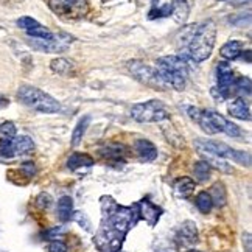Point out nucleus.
<instances>
[{
  "mask_svg": "<svg viewBox=\"0 0 252 252\" xmlns=\"http://www.w3.org/2000/svg\"><path fill=\"white\" fill-rule=\"evenodd\" d=\"M70 69H72V63L63 60V58L52 61V70L56 72V73H60V75H67L70 72Z\"/></svg>",
  "mask_w": 252,
  "mask_h": 252,
  "instance_id": "obj_28",
  "label": "nucleus"
},
{
  "mask_svg": "<svg viewBox=\"0 0 252 252\" xmlns=\"http://www.w3.org/2000/svg\"><path fill=\"white\" fill-rule=\"evenodd\" d=\"M123 147L120 145H112V147H107L105 149H102V154L107 159H119L123 154Z\"/></svg>",
  "mask_w": 252,
  "mask_h": 252,
  "instance_id": "obj_30",
  "label": "nucleus"
},
{
  "mask_svg": "<svg viewBox=\"0 0 252 252\" xmlns=\"http://www.w3.org/2000/svg\"><path fill=\"white\" fill-rule=\"evenodd\" d=\"M131 117L139 123H157L167 120L168 114L167 107L159 100H149L145 103H137L131 107Z\"/></svg>",
  "mask_w": 252,
  "mask_h": 252,
  "instance_id": "obj_7",
  "label": "nucleus"
},
{
  "mask_svg": "<svg viewBox=\"0 0 252 252\" xmlns=\"http://www.w3.org/2000/svg\"><path fill=\"white\" fill-rule=\"evenodd\" d=\"M39 22L38 21H35L33 18H28V16H23V18H21L19 21H18V27L19 28H22V30H25V31H31V30H35V28H38L39 27Z\"/></svg>",
  "mask_w": 252,
  "mask_h": 252,
  "instance_id": "obj_29",
  "label": "nucleus"
},
{
  "mask_svg": "<svg viewBox=\"0 0 252 252\" xmlns=\"http://www.w3.org/2000/svg\"><path fill=\"white\" fill-rule=\"evenodd\" d=\"M187 252H199V251H187Z\"/></svg>",
  "mask_w": 252,
  "mask_h": 252,
  "instance_id": "obj_36",
  "label": "nucleus"
},
{
  "mask_svg": "<svg viewBox=\"0 0 252 252\" xmlns=\"http://www.w3.org/2000/svg\"><path fill=\"white\" fill-rule=\"evenodd\" d=\"M216 38V25L213 21H203L184 27L178 35L179 56L184 61L203 63L212 55Z\"/></svg>",
  "mask_w": 252,
  "mask_h": 252,
  "instance_id": "obj_2",
  "label": "nucleus"
},
{
  "mask_svg": "<svg viewBox=\"0 0 252 252\" xmlns=\"http://www.w3.org/2000/svg\"><path fill=\"white\" fill-rule=\"evenodd\" d=\"M187 112L190 115V119L195 120L207 134L224 132L231 137L241 136V131L237 125L229 122L226 117L218 114L213 109H204V111H201L198 107H189Z\"/></svg>",
  "mask_w": 252,
  "mask_h": 252,
  "instance_id": "obj_3",
  "label": "nucleus"
},
{
  "mask_svg": "<svg viewBox=\"0 0 252 252\" xmlns=\"http://www.w3.org/2000/svg\"><path fill=\"white\" fill-rule=\"evenodd\" d=\"M48 252H67V246L63 241L56 240V241H52V245L48 248Z\"/></svg>",
  "mask_w": 252,
  "mask_h": 252,
  "instance_id": "obj_31",
  "label": "nucleus"
},
{
  "mask_svg": "<svg viewBox=\"0 0 252 252\" xmlns=\"http://www.w3.org/2000/svg\"><path fill=\"white\" fill-rule=\"evenodd\" d=\"M16 137V126L13 122H5L0 126V142L2 140H11Z\"/></svg>",
  "mask_w": 252,
  "mask_h": 252,
  "instance_id": "obj_27",
  "label": "nucleus"
},
{
  "mask_svg": "<svg viewBox=\"0 0 252 252\" xmlns=\"http://www.w3.org/2000/svg\"><path fill=\"white\" fill-rule=\"evenodd\" d=\"M73 215V199L70 196H63L58 201V218L61 221H69Z\"/></svg>",
  "mask_w": 252,
  "mask_h": 252,
  "instance_id": "obj_17",
  "label": "nucleus"
},
{
  "mask_svg": "<svg viewBox=\"0 0 252 252\" xmlns=\"http://www.w3.org/2000/svg\"><path fill=\"white\" fill-rule=\"evenodd\" d=\"M89 122H90L89 117H84V119H81V120L78 122V125L75 126L73 134H72V145H73V147L80 145V142H81V139H83V136H84V132H86L87 126H89Z\"/></svg>",
  "mask_w": 252,
  "mask_h": 252,
  "instance_id": "obj_25",
  "label": "nucleus"
},
{
  "mask_svg": "<svg viewBox=\"0 0 252 252\" xmlns=\"http://www.w3.org/2000/svg\"><path fill=\"white\" fill-rule=\"evenodd\" d=\"M221 56L228 61H233L243 53V42L241 41H229L221 47Z\"/></svg>",
  "mask_w": 252,
  "mask_h": 252,
  "instance_id": "obj_16",
  "label": "nucleus"
},
{
  "mask_svg": "<svg viewBox=\"0 0 252 252\" xmlns=\"http://www.w3.org/2000/svg\"><path fill=\"white\" fill-rule=\"evenodd\" d=\"M195 147L201 154L204 156H216L223 159H231V161L237 162L240 165L251 167V156L246 151L233 149L229 145L223 144V142L216 140H196Z\"/></svg>",
  "mask_w": 252,
  "mask_h": 252,
  "instance_id": "obj_6",
  "label": "nucleus"
},
{
  "mask_svg": "<svg viewBox=\"0 0 252 252\" xmlns=\"http://www.w3.org/2000/svg\"><path fill=\"white\" fill-rule=\"evenodd\" d=\"M134 148H136V153L140 157V161L153 162L157 159V148L154 147L153 142H149L147 139H139L136 142V145H134Z\"/></svg>",
  "mask_w": 252,
  "mask_h": 252,
  "instance_id": "obj_13",
  "label": "nucleus"
},
{
  "mask_svg": "<svg viewBox=\"0 0 252 252\" xmlns=\"http://www.w3.org/2000/svg\"><path fill=\"white\" fill-rule=\"evenodd\" d=\"M210 196H212V203L218 207H223L226 204V190L221 184H215L212 187V193H210Z\"/></svg>",
  "mask_w": 252,
  "mask_h": 252,
  "instance_id": "obj_26",
  "label": "nucleus"
},
{
  "mask_svg": "<svg viewBox=\"0 0 252 252\" xmlns=\"http://www.w3.org/2000/svg\"><path fill=\"white\" fill-rule=\"evenodd\" d=\"M73 41L72 36L65 35V33H61V35H53L50 38H30L27 39L28 44L39 50V52H44V53H61L65 52L67 47L70 45V42Z\"/></svg>",
  "mask_w": 252,
  "mask_h": 252,
  "instance_id": "obj_9",
  "label": "nucleus"
},
{
  "mask_svg": "<svg viewBox=\"0 0 252 252\" xmlns=\"http://www.w3.org/2000/svg\"><path fill=\"white\" fill-rule=\"evenodd\" d=\"M18 98L25 106H28L42 114H55L60 112L61 109L60 103L52 95H48L44 90L33 86H22L18 90Z\"/></svg>",
  "mask_w": 252,
  "mask_h": 252,
  "instance_id": "obj_5",
  "label": "nucleus"
},
{
  "mask_svg": "<svg viewBox=\"0 0 252 252\" xmlns=\"http://www.w3.org/2000/svg\"><path fill=\"white\" fill-rule=\"evenodd\" d=\"M103 220L95 235V245L103 252H119L128 232L140 220L137 203L129 207L119 206L111 196L102 198Z\"/></svg>",
  "mask_w": 252,
  "mask_h": 252,
  "instance_id": "obj_1",
  "label": "nucleus"
},
{
  "mask_svg": "<svg viewBox=\"0 0 252 252\" xmlns=\"http://www.w3.org/2000/svg\"><path fill=\"white\" fill-rule=\"evenodd\" d=\"M22 171H25V176H28V178H31V176L35 174L36 168H35V165H33V162H25V164L22 165Z\"/></svg>",
  "mask_w": 252,
  "mask_h": 252,
  "instance_id": "obj_33",
  "label": "nucleus"
},
{
  "mask_svg": "<svg viewBox=\"0 0 252 252\" xmlns=\"http://www.w3.org/2000/svg\"><path fill=\"white\" fill-rule=\"evenodd\" d=\"M174 190L179 196L189 198L193 193V190H195V181L191 178H181L174 182Z\"/></svg>",
  "mask_w": 252,
  "mask_h": 252,
  "instance_id": "obj_21",
  "label": "nucleus"
},
{
  "mask_svg": "<svg viewBox=\"0 0 252 252\" xmlns=\"http://www.w3.org/2000/svg\"><path fill=\"white\" fill-rule=\"evenodd\" d=\"M94 165V159H92L89 154H83V153H73L69 161H67V167L70 168V170H78V168H83V167H92Z\"/></svg>",
  "mask_w": 252,
  "mask_h": 252,
  "instance_id": "obj_19",
  "label": "nucleus"
},
{
  "mask_svg": "<svg viewBox=\"0 0 252 252\" xmlns=\"http://www.w3.org/2000/svg\"><path fill=\"white\" fill-rule=\"evenodd\" d=\"M174 21L178 23H184L189 18V0H171Z\"/></svg>",
  "mask_w": 252,
  "mask_h": 252,
  "instance_id": "obj_18",
  "label": "nucleus"
},
{
  "mask_svg": "<svg viewBox=\"0 0 252 252\" xmlns=\"http://www.w3.org/2000/svg\"><path fill=\"white\" fill-rule=\"evenodd\" d=\"M156 69L167 86H171L176 90H182L187 84L189 65L178 55H168L159 58Z\"/></svg>",
  "mask_w": 252,
  "mask_h": 252,
  "instance_id": "obj_4",
  "label": "nucleus"
},
{
  "mask_svg": "<svg viewBox=\"0 0 252 252\" xmlns=\"http://www.w3.org/2000/svg\"><path fill=\"white\" fill-rule=\"evenodd\" d=\"M243 245H245V248H246V252L252 251V238H251L249 232H246L245 235H243Z\"/></svg>",
  "mask_w": 252,
  "mask_h": 252,
  "instance_id": "obj_34",
  "label": "nucleus"
},
{
  "mask_svg": "<svg viewBox=\"0 0 252 252\" xmlns=\"http://www.w3.org/2000/svg\"><path fill=\"white\" fill-rule=\"evenodd\" d=\"M10 147H11V153L13 156H22V154H28L35 149V144L33 140L27 136H21V137H14L10 140Z\"/></svg>",
  "mask_w": 252,
  "mask_h": 252,
  "instance_id": "obj_14",
  "label": "nucleus"
},
{
  "mask_svg": "<svg viewBox=\"0 0 252 252\" xmlns=\"http://www.w3.org/2000/svg\"><path fill=\"white\" fill-rule=\"evenodd\" d=\"M179 238L187 243V245H193L196 243L198 240V231H196V226L193 224L191 221H187L182 224V228L179 229Z\"/></svg>",
  "mask_w": 252,
  "mask_h": 252,
  "instance_id": "obj_20",
  "label": "nucleus"
},
{
  "mask_svg": "<svg viewBox=\"0 0 252 252\" xmlns=\"http://www.w3.org/2000/svg\"><path fill=\"white\" fill-rule=\"evenodd\" d=\"M128 69L134 75V78L139 80L140 83L147 84V86L156 87V89L159 87L161 90L168 87L167 84L164 83V80L161 78V75H159L157 69H154V67H149V65L140 63V61H129L128 63Z\"/></svg>",
  "mask_w": 252,
  "mask_h": 252,
  "instance_id": "obj_10",
  "label": "nucleus"
},
{
  "mask_svg": "<svg viewBox=\"0 0 252 252\" xmlns=\"http://www.w3.org/2000/svg\"><path fill=\"white\" fill-rule=\"evenodd\" d=\"M229 114L235 119L240 120H251V109L248 106V103L245 102V98L237 97L233 102L229 103Z\"/></svg>",
  "mask_w": 252,
  "mask_h": 252,
  "instance_id": "obj_15",
  "label": "nucleus"
},
{
  "mask_svg": "<svg viewBox=\"0 0 252 252\" xmlns=\"http://www.w3.org/2000/svg\"><path fill=\"white\" fill-rule=\"evenodd\" d=\"M195 203H196V207L199 209L201 213H209L210 210H212V207H213L212 196H210L209 191H201V193H198Z\"/></svg>",
  "mask_w": 252,
  "mask_h": 252,
  "instance_id": "obj_24",
  "label": "nucleus"
},
{
  "mask_svg": "<svg viewBox=\"0 0 252 252\" xmlns=\"http://www.w3.org/2000/svg\"><path fill=\"white\" fill-rule=\"evenodd\" d=\"M137 207H139V216L144 218L149 226H154L159 221V218H161L162 210L153 203H149L148 199H142L140 203H137Z\"/></svg>",
  "mask_w": 252,
  "mask_h": 252,
  "instance_id": "obj_12",
  "label": "nucleus"
},
{
  "mask_svg": "<svg viewBox=\"0 0 252 252\" xmlns=\"http://www.w3.org/2000/svg\"><path fill=\"white\" fill-rule=\"evenodd\" d=\"M218 72V90H220V98H228L231 95V87L233 84V70L228 63H220L216 67Z\"/></svg>",
  "mask_w": 252,
  "mask_h": 252,
  "instance_id": "obj_11",
  "label": "nucleus"
},
{
  "mask_svg": "<svg viewBox=\"0 0 252 252\" xmlns=\"http://www.w3.org/2000/svg\"><path fill=\"white\" fill-rule=\"evenodd\" d=\"M48 6L56 16L67 21L81 19L87 14V0H48Z\"/></svg>",
  "mask_w": 252,
  "mask_h": 252,
  "instance_id": "obj_8",
  "label": "nucleus"
},
{
  "mask_svg": "<svg viewBox=\"0 0 252 252\" xmlns=\"http://www.w3.org/2000/svg\"><path fill=\"white\" fill-rule=\"evenodd\" d=\"M231 94L240 95L241 98L245 97V95L249 97L251 95V80L245 78V77L233 80V84H232V87H231Z\"/></svg>",
  "mask_w": 252,
  "mask_h": 252,
  "instance_id": "obj_22",
  "label": "nucleus"
},
{
  "mask_svg": "<svg viewBox=\"0 0 252 252\" xmlns=\"http://www.w3.org/2000/svg\"><path fill=\"white\" fill-rule=\"evenodd\" d=\"M231 3H235V5H240V3H249L251 0H229Z\"/></svg>",
  "mask_w": 252,
  "mask_h": 252,
  "instance_id": "obj_35",
  "label": "nucleus"
},
{
  "mask_svg": "<svg viewBox=\"0 0 252 252\" xmlns=\"http://www.w3.org/2000/svg\"><path fill=\"white\" fill-rule=\"evenodd\" d=\"M210 171H212V168L207 161H199L193 165V176L198 182H206L210 178Z\"/></svg>",
  "mask_w": 252,
  "mask_h": 252,
  "instance_id": "obj_23",
  "label": "nucleus"
},
{
  "mask_svg": "<svg viewBox=\"0 0 252 252\" xmlns=\"http://www.w3.org/2000/svg\"><path fill=\"white\" fill-rule=\"evenodd\" d=\"M50 203H52V198H50L48 195H45V193H42V195H39L38 198V206L42 207V209H47L50 206Z\"/></svg>",
  "mask_w": 252,
  "mask_h": 252,
  "instance_id": "obj_32",
  "label": "nucleus"
}]
</instances>
